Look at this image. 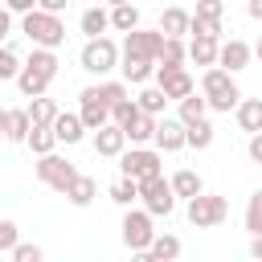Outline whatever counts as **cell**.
<instances>
[{"instance_id": "cell-30", "label": "cell", "mask_w": 262, "mask_h": 262, "mask_svg": "<svg viewBox=\"0 0 262 262\" xmlns=\"http://www.w3.org/2000/svg\"><path fill=\"white\" fill-rule=\"evenodd\" d=\"M25 111H29V119H33V123L49 127V123H53V115H57V102H53V98H45V94H33V102H29Z\"/></svg>"}, {"instance_id": "cell-44", "label": "cell", "mask_w": 262, "mask_h": 262, "mask_svg": "<svg viewBox=\"0 0 262 262\" xmlns=\"http://www.w3.org/2000/svg\"><path fill=\"white\" fill-rule=\"evenodd\" d=\"M66 4H70V0H37V8H45V12H57V16L66 12Z\"/></svg>"}, {"instance_id": "cell-15", "label": "cell", "mask_w": 262, "mask_h": 262, "mask_svg": "<svg viewBox=\"0 0 262 262\" xmlns=\"http://www.w3.org/2000/svg\"><path fill=\"white\" fill-rule=\"evenodd\" d=\"M123 143H127V131H123L119 123H102V127L94 131V151H98V156H111V160H115V156L123 151Z\"/></svg>"}, {"instance_id": "cell-38", "label": "cell", "mask_w": 262, "mask_h": 262, "mask_svg": "<svg viewBox=\"0 0 262 262\" xmlns=\"http://www.w3.org/2000/svg\"><path fill=\"white\" fill-rule=\"evenodd\" d=\"M20 74V57L8 49V45H0V82H8V78H16Z\"/></svg>"}, {"instance_id": "cell-39", "label": "cell", "mask_w": 262, "mask_h": 262, "mask_svg": "<svg viewBox=\"0 0 262 262\" xmlns=\"http://www.w3.org/2000/svg\"><path fill=\"white\" fill-rule=\"evenodd\" d=\"M98 90V98L106 102V106H115L119 98H127V82H102V86H94Z\"/></svg>"}, {"instance_id": "cell-47", "label": "cell", "mask_w": 262, "mask_h": 262, "mask_svg": "<svg viewBox=\"0 0 262 262\" xmlns=\"http://www.w3.org/2000/svg\"><path fill=\"white\" fill-rule=\"evenodd\" d=\"M246 12H250L254 20H262V0H250V4H246Z\"/></svg>"}, {"instance_id": "cell-51", "label": "cell", "mask_w": 262, "mask_h": 262, "mask_svg": "<svg viewBox=\"0 0 262 262\" xmlns=\"http://www.w3.org/2000/svg\"><path fill=\"white\" fill-rule=\"evenodd\" d=\"M106 4H127V0H106Z\"/></svg>"}, {"instance_id": "cell-32", "label": "cell", "mask_w": 262, "mask_h": 262, "mask_svg": "<svg viewBox=\"0 0 262 262\" xmlns=\"http://www.w3.org/2000/svg\"><path fill=\"white\" fill-rule=\"evenodd\" d=\"M135 102H139V111H147V115H160V111L168 106V94H164L160 86H143V90L135 94Z\"/></svg>"}, {"instance_id": "cell-48", "label": "cell", "mask_w": 262, "mask_h": 262, "mask_svg": "<svg viewBox=\"0 0 262 262\" xmlns=\"http://www.w3.org/2000/svg\"><path fill=\"white\" fill-rule=\"evenodd\" d=\"M250 254H254V258H262V233H254V242H250Z\"/></svg>"}, {"instance_id": "cell-21", "label": "cell", "mask_w": 262, "mask_h": 262, "mask_svg": "<svg viewBox=\"0 0 262 262\" xmlns=\"http://www.w3.org/2000/svg\"><path fill=\"white\" fill-rule=\"evenodd\" d=\"M209 143H213V123H209V119L184 123V147H196V151H205Z\"/></svg>"}, {"instance_id": "cell-37", "label": "cell", "mask_w": 262, "mask_h": 262, "mask_svg": "<svg viewBox=\"0 0 262 262\" xmlns=\"http://www.w3.org/2000/svg\"><path fill=\"white\" fill-rule=\"evenodd\" d=\"M246 229L250 233H262V188L250 196V205H246Z\"/></svg>"}, {"instance_id": "cell-23", "label": "cell", "mask_w": 262, "mask_h": 262, "mask_svg": "<svg viewBox=\"0 0 262 262\" xmlns=\"http://www.w3.org/2000/svg\"><path fill=\"white\" fill-rule=\"evenodd\" d=\"M188 57L196 66H217V37H192L188 41Z\"/></svg>"}, {"instance_id": "cell-27", "label": "cell", "mask_w": 262, "mask_h": 262, "mask_svg": "<svg viewBox=\"0 0 262 262\" xmlns=\"http://www.w3.org/2000/svg\"><path fill=\"white\" fill-rule=\"evenodd\" d=\"M25 143L33 147V156H45V151H53L57 135H53V127H41V123H33V127H29V135H25Z\"/></svg>"}, {"instance_id": "cell-8", "label": "cell", "mask_w": 262, "mask_h": 262, "mask_svg": "<svg viewBox=\"0 0 262 262\" xmlns=\"http://www.w3.org/2000/svg\"><path fill=\"white\" fill-rule=\"evenodd\" d=\"M160 151L156 147H131V151H119V168L123 176L131 180H147V176H160Z\"/></svg>"}, {"instance_id": "cell-49", "label": "cell", "mask_w": 262, "mask_h": 262, "mask_svg": "<svg viewBox=\"0 0 262 262\" xmlns=\"http://www.w3.org/2000/svg\"><path fill=\"white\" fill-rule=\"evenodd\" d=\"M4 123H8V111H0V139H4Z\"/></svg>"}, {"instance_id": "cell-18", "label": "cell", "mask_w": 262, "mask_h": 262, "mask_svg": "<svg viewBox=\"0 0 262 262\" xmlns=\"http://www.w3.org/2000/svg\"><path fill=\"white\" fill-rule=\"evenodd\" d=\"M233 111H237V127L242 131H250V135L262 131V98H237Z\"/></svg>"}, {"instance_id": "cell-4", "label": "cell", "mask_w": 262, "mask_h": 262, "mask_svg": "<svg viewBox=\"0 0 262 262\" xmlns=\"http://www.w3.org/2000/svg\"><path fill=\"white\" fill-rule=\"evenodd\" d=\"M151 237H156V229H151V213L127 205V217H123V246L147 262V246H151Z\"/></svg>"}, {"instance_id": "cell-13", "label": "cell", "mask_w": 262, "mask_h": 262, "mask_svg": "<svg viewBox=\"0 0 262 262\" xmlns=\"http://www.w3.org/2000/svg\"><path fill=\"white\" fill-rule=\"evenodd\" d=\"M156 86H160L168 98H176V102H180L184 94H192V90H196V82L184 74V66H176V70H156Z\"/></svg>"}, {"instance_id": "cell-28", "label": "cell", "mask_w": 262, "mask_h": 262, "mask_svg": "<svg viewBox=\"0 0 262 262\" xmlns=\"http://www.w3.org/2000/svg\"><path fill=\"white\" fill-rule=\"evenodd\" d=\"M168 184H172V192H176V196H184V201H188V196H196V192L205 188V184H201V176H196L192 168H180Z\"/></svg>"}, {"instance_id": "cell-14", "label": "cell", "mask_w": 262, "mask_h": 262, "mask_svg": "<svg viewBox=\"0 0 262 262\" xmlns=\"http://www.w3.org/2000/svg\"><path fill=\"white\" fill-rule=\"evenodd\" d=\"M151 143H156L160 151H180V147H184V123H180V119H156Z\"/></svg>"}, {"instance_id": "cell-43", "label": "cell", "mask_w": 262, "mask_h": 262, "mask_svg": "<svg viewBox=\"0 0 262 262\" xmlns=\"http://www.w3.org/2000/svg\"><path fill=\"white\" fill-rule=\"evenodd\" d=\"M250 160H254V164H262V131H254V135H250Z\"/></svg>"}, {"instance_id": "cell-11", "label": "cell", "mask_w": 262, "mask_h": 262, "mask_svg": "<svg viewBox=\"0 0 262 262\" xmlns=\"http://www.w3.org/2000/svg\"><path fill=\"white\" fill-rule=\"evenodd\" d=\"M78 98H82V111H78V115H82L86 131H98L102 123H111V106H106V102L98 98V90H94V86H86V90H82Z\"/></svg>"}, {"instance_id": "cell-24", "label": "cell", "mask_w": 262, "mask_h": 262, "mask_svg": "<svg viewBox=\"0 0 262 262\" xmlns=\"http://www.w3.org/2000/svg\"><path fill=\"white\" fill-rule=\"evenodd\" d=\"M78 25H82V33H86V37H102V33L111 29V12H102V8L94 4V8H86V12H82V20H78Z\"/></svg>"}, {"instance_id": "cell-2", "label": "cell", "mask_w": 262, "mask_h": 262, "mask_svg": "<svg viewBox=\"0 0 262 262\" xmlns=\"http://www.w3.org/2000/svg\"><path fill=\"white\" fill-rule=\"evenodd\" d=\"M20 33L33 41V45H45V49H57L66 41V25L57 12H45V8H29L20 12Z\"/></svg>"}, {"instance_id": "cell-41", "label": "cell", "mask_w": 262, "mask_h": 262, "mask_svg": "<svg viewBox=\"0 0 262 262\" xmlns=\"http://www.w3.org/2000/svg\"><path fill=\"white\" fill-rule=\"evenodd\" d=\"M12 246H16V225L0 217V254H12Z\"/></svg>"}, {"instance_id": "cell-25", "label": "cell", "mask_w": 262, "mask_h": 262, "mask_svg": "<svg viewBox=\"0 0 262 262\" xmlns=\"http://www.w3.org/2000/svg\"><path fill=\"white\" fill-rule=\"evenodd\" d=\"M160 33H164V37H184V33H188V12H184V8H164Z\"/></svg>"}, {"instance_id": "cell-29", "label": "cell", "mask_w": 262, "mask_h": 262, "mask_svg": "<svg viewBox=\"0 0 262 262\" xmlns=\"http://www.w3.org/2000/svg\"><path fill=\"white\" fill-rule=\"evenodd\" d=\"M139 25V8L127 0V4H111V29H119V33H127V29H135Z\"/></svg>"}, {"instance_id": "cell-26", "label": "cell", "mask_w": 262, "mask_h": 262, "mask_svg": "<svg viewBox=\"0 0 262 262\" xmlns=\"http://www.w3.org/2000/svg\"><path fill=\"white\" fill-rule=\"evenodd\" d=\"M29 127H33L29 111H8V123H4V139H8V143H25Z\"/></svg>"}, {"instance_id": "cell-16", "label": "cell", "mask_w": 262, "mask_h": 262, "mask_svg": "<svg viewBox=\"0 0 262 262\" xmlns=\"http://www.w3.org/2000/svg\"><path fill=\"white\" fill-rule=\"evenodd\" d=\"M49 127H53L57 143H78V139L86 135V123H82V115H70V111H57Z\"/></svg>"}, {"instance_id": "cell-35", "label": "cell", "mask_w": 262, "mask_h": 262, "mask_svg": "<svg viewBox=\"0 0 262 262\" xmlns=\"http://www.w3.org/2000/svg\"><path fill=\"white\" fill-rule=\"evenodd\" d=\"M111 201H115V205H123V209H127L131 201H139V180H131V176L115 180V184H111Z\"/></svg>"}, {"instance_id": "cell-46", "label": "cell", "mask_w": 262, "mask_h": 262, "mask_svg": "<svg viewBox=\"0 0 262 262\" xmlns=\"http://www.w3.org/2000/svg\"><path fill=\"white\" fill-rule=\"evenodd\" d=\"M4 8H12V12H29V8H37V0H4Z\"/></svg>"}, {"instance_id": "cell-45", "label": "cell", "mask_w": 262, "mask_h": 262, "mask_svg": "<svg viewBox=\"0 0 262 262\" xmlns=\"http://www.w3.org/2000/svg\"><path fill=\"white\" fill-rule=\"evenodd\" d=\"M8 29H12V8H0V45H4Z\"/></svg>"}, {"instance_id": "cell-42", "label": "cell", "mask_w": 262, "mask_h": 262, "mask_svg": "<svg viewBox=\"0 0 262 262\" xmlns=\"http://www.w3.org/2000/svg\"><path fill=\"white\" fill-rule=\"evenodd\" d=\"M225 4L221 0H196V16H209V20H221Z\"/></svg>"}, {"instance_id": "cell-12", "label": "cell", "mask_w": 262, "mask_h": 262, "mask_svg": "<svg viewBox=\"0 0 262 262\" xmlns=\"http://www.w3.org/2000/svg\"><path fill=\"white\" fill-rule=\"evenodd\" d=\"M250 57H254V49H250L246 41H237V37H229L225 45H217V66H221V70H229V74L246 70V66H250Z\"/></svg>"}, {"instance_id": "cell-19", "label": "cell", "mask_w": 262, "mask_h": 262, "mask_svg": "<svg viewBox=\"0 0 262 262\" xmlns=\"http://www.w3.org/2000/svg\"><path fill=\"white\" fill-rule=\"evenodd\" d=\"M94 192H98L94 176H82V172H78V176L70 180V188H66V201H70V205H78V209H86V205L94 201Z\"/></svg>"}, {"instance_id": "cell-7", "label": "cell", "mask_w": 262, "mask_h": 262, "mask_svg": "<svg viewBox=\"0 0 262 262\" xmlns=\"http://www.w3.org/2000/svg\"><path fill=\"white\" fill-rule=\"evenodd\" d=\"M139 201H143V209H147L151 217H168V213L176 209V192H172V184L164 180V172L139 180Z\"/></svg>"}, {"instance_id": "cell-22", "label": "cell", "mask_w": 262, "mask_h": 262, "mask_svg": "<svg viewBox=\"0 0 262 262\" xmlns=\"http://www.w3.org/2000/svg\"><path fill=\"white\" fill-rule=\"evenodd\" d=\"M147 258H156V262H172V258H180V237H172V233H156L151 246H147Z\"/></svg>"}, {"instance_id": "cell-1", "label": "cell", "mask_w": 262, "mask_h": 262, "mask_svg": "<svg viewBox=\"0 0 262 262\" xmlns=\"http://www.w3.org/2000/svg\"><path fill=\"white\" fill-rule=\"evenodd\" d=\"M53 78H57V57H53V49L37 45L33 57H29V61L20 66V74H16V86H20L25 98H33V94H45Z\"/></svg>"}, {"instance_id": "cell-40", "label": "cell", "mask_w": 262, "mask_h": 262, "mask_svg": "<svg viewBox=\"0 0 262 262\" xmlns=\"http://www.w3.org/2000/svg\"><path fill=\"white\" fill-rule=\"evenodd\" d=\"M41 254H45V250L33 246V242H16V246H12V258H16V262H41Z\"/></svg>"}, {"instance_id": "cell-52", "label": "cell", "mask_w": 262, "mask_h": 262, "mask_svg": "<svg viewBox=\"0 0 262 262\" xmlns=\"http://www.w3.org/2000/svg\"><path fill=\"white\" fill-rule=\"evenodd\" d=\"M258 168H262V164H258Z\"/></svg>"}, {"instance_id": "cell-17", "label": "cell", "mask_w": 262, "mask_h": 262, "mask_svg": "<svg viewBox=\"0 0 262 262\" xmlns=\"http://www.w3.org/2000/svg\"><path fill=\"white\" fill-rule=\"evenodd\" d=\"M119 57H123V66H119L123 70V82H131V86H143L156 74V61L151 57H135V53H119Z\"/></svg>"}, {"instance_id": "cell-50", "label": "cell", "mask_w": 262, "mask_h": 262, "mask_svg": "<svg viewBox=\"0 0 262 262\" xmlns=\"http://www.w3.org/2000/svg\"><path fill=\"white\" fill-rule=\"evenodd\" d=\"M254 57H258V61H262V41H258V45H254Z\"/></svg>"}, {"instance_id": "cell-9", "label": "cell", "mask_w": 262, "mask_h": 262, "mask_svg": "<svg viewBox=\"0 0 262 262\" xmlns=\"http://www.w3.org/2000/svg\"><path fill=\"white\" fill-rule=\"evenodd\" d=\"M37 176H41V184H49L53 192H66L70 180L78 176V168H74L70 160H61V156L45 151V156H37Z\"/></svg>"}, {"instance_id": "cell-31", "label": "cell", "mask_w": 262, "mask_h": 262, "mask_svg": "<svg viewBox=\"0 0 262 262\" xmlns=\"http://www.w3.org/2000/svg\"><path fill=\"white\" fill-rule=\"evenodd\" d=\"M156 119H160V115H147V111H139V115H135V123L127 127V139H131V143H147V139L156 135Z\"/></svg>"}, {"instance_id": "cell-3", "label": "cell", "mask_w": 262, "mask_h": 262, "mask_svg": "<svg viewBox=\"0 0 262 262\" xmlns=\"http://www.w3.org/2000/svg\"><path fill=\"white\" fill-rule=\"evenodd\" d=\"M201 90H205V102H209L213 111H233V106H237V98H242V90H237L233 74H229V70H221V66H209V70H205Z\"/></svg>"}, {"instance_id": "cell-6", "label": "cell", "mask_w": 262, "mask_h": 262, "mask_svg": "<svg viewBox=\"0 0 262 262\" xmlns=\"http://www.w3.org/2000/svg\"><path fill=\"white\" fill-rule=\"evenodd\" d=\"M78 61H82L86 74H98V78H102V74H111V70L119 66V45H115L111 37H90V41L82 45V57H78Z\"/></svg>"}, {"instance_id": "cell-34", "label": "cell", "mask_w": 262, "mask_h": 262, "mask_svg": "<svg viewBox=\"0 0 262 262\" xmlns=\"http://www.w3.org/2000/svg\"><path fill=\"white\" fill-rule=\"evenodd\" d=\"M135 115H139V102H135L131 94H127V98H119V102L111 106V123H119L123 131H127V127L135 123Z\"/></svg>"}, {"instance_id": "cell-5", "label": "cell", "mask_w": 262, "mask_h": 262, "mask_svg": "<svg viewBox=\"0 0 262 262\" xmlns=\"http://www.w3.org/2000/svg\"><path fill=\"white\" fill-rule=\"evenodd\" d=\"M229 217V201L225 196H213V192H196V196H188V221L196 225V229H213V225H221Z\"/></svg>"}, {"instance_id": "cell-33", "label": "cell", "mask_w": 262, "mask_h": 262, "mask_svg": "<svg viewBox=\"0 0 262 262\" xmlns=\"http://www.w3.org/2000/svg\"><path fill=\"white\" fill-rule=\"evenodd\" d=\"M205 111H209V102L196 98V90H192V94L180 98V115H176V119H180V123H196V119H205Z\"/></svg>"}, {"instance_id": "cell-36", "label": "cell", "mask_w": 262, "mask_h": 262, "mask_svg": "<svg viewBox=\"0 0 262 262\" xmlns=\"http://www.w3.org/2000/svg\"><path fill=\"white\" fill-rule=\"evenodd\" d=\"M188 33L192 37H221V20H209V16H188Z\"/></svg>"}, {"instance_id": "cell-20", "label": "cell", "mask_w": 262, "mask_h": 262, "mask_svg": "<svg viewBox=\"0 0 262 262\" xmlns=\"http://www.w3.org/2000/svg\"><path fill=\"white\" fill-rule=\"evenodd\" d=\"M184 57H188L184 41H180V37H164V49H160V57H156V70H176V66H184Z\"/></svg>"}, {"instance_id": "cell-10", "label": "cell", "mask_w": 262, "mask_h": 262, "mask_svg": "<svg viewBox=\"0 0 262 262\" xmlns=\"http://www.w3.org/2000/svg\"><path fill=\"white\" fill-rule=\"evenodd\" d=\"M160 49H164V33L160 29H127V37H123V53H135V57H160Z\"/></svg>"}]
</instances>
